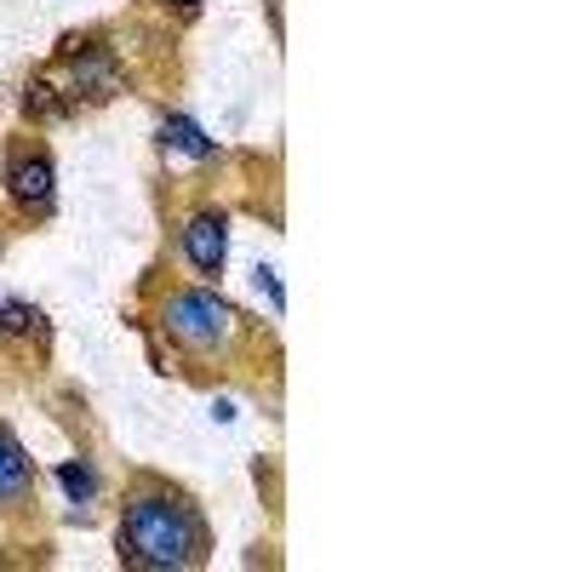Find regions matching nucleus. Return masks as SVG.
Instances as JSON below:
<instances>
[{
	"label": "nucleus",
	"mask_w": 572,
	"mask_h": 572,
	"mask_svg": "<svg viewBox=\"0 0 572 572\" xmlns=\"http://www.w3.org/2000/svg\"><path fill=\"white\" fill-rule=\"evenodd\" d=\"M161 326L178 344H189V349H217V344L235 333V310L217 293H178V298L166 303Z\"/></svg>",
	"instance_id": "f03ea898"
},
{
	"label": "nucleus",
	"mask_w": 572,
	"mask_h": 572,
	"mask_svg": "<svg viewBox=\"0 0 572 572\" xmlns=\"http://www.w3.org/2000/svg\"><path fill=\"white\" fill-rule=\"evenodd\" d=\"M29 458H24V447L12 442L7 430H0V498H24L29 493Z\"/></svg>",
	"instance_id": "0eeeda50"
},
{
	"label": "nucleus",
	"mask_w": 572,
	"mask_h": 572,
	"mask_svg": "<svg viewBox=\"0 0 572 572\" xmlns=\"http://www.w3.org/2000/svg\"><path fill=\"white\" fill-rule=\"evenodd\" d=\"M58 481H63V493H70L75 503H92L98 498V470L92 464H58Z\"/></svg>",
	"instance_id": "6e6552de"
},
{
	"label": "nucleus",
	"mask_w": 572,
	"mask_h": 572,
	"mask_svg": "<svg viewBox=\"0 0 572 572\" xmlns=\"http://www.w3.org/2000/svg\"><path fill=\"white\" fill-rule=\"evenodd\" d=\"M258 286L270 293V303H275V310H286V293H281V281H275V270H270V263L258 270Z\"/></svg>",
	"instance_id": "9b49d317"
},
{
	"label": "nucleus",
	"mask_w": 572,
	"mask_h": 572,
	"mask_svg": "<svg viewBox=\"0 0 572 572\" xmlns=\"http://www.w3.org/2000/svg\"><path fill=\"white\" fill-rule=\"evenodd\" d=\"M0 333H40V315L29 303H7V310H0Z\"/></svg>",
	"instance_id": "1a4fd4ad"
},
{
	"label": "nucleus",
	"mask_w": 572,
	"mask_h": 572,
	"mask_svg": "<svg viewBox=\"0 0 572 572\" xmlns=\"http://www.w3.org/2000/svg\"><path fill=\"white\" fill-rule=\"evenodd\" d=\"M184 258L201 275L224 270V258H229V224H224V212H195L189 217V224H184Z\"/></svg>",
	"instance_id": "7ed1b4c3"
},
{
	"label": "nucleus",
	"mask_w": 572,
	"mask_h": 572,
	"mask_svg": "<svg viewBox=\"0 0 572 572\" xmlns=\"http://www.w3.org/2000/svg\"><path fill=\"white\" fill-rule=\"evenodd\" d=\"M178 7H184V12H189V7H195V0H178Z\"/></svg>",
	"instance_id": "f8f14e48"
},
{
	"label": "nucleus",
	"mask_w": 572,
	"mask_h": 572,
	"mask_svg": "<svg viewBox=\"0 0 572 572\" xmlns=\"http://www.w3.org/2000/svg\"><path fill=\"white\" fill-rule=\"evenodd\" d=\"M7 189H12L17 207H52V161L47 156H12Z\"/></svg>",
	"instance_id": "39448f33"
},
{
	"label": "nucleus",
	"mask_w": 572,
	"mask_h": 572,
	"mask_svg": "<svg viewBox=\"0 0 572 572\" xmlns=\"http://www.w3.org/2000/svg\"><path fill=\"white\" fill-rule=\"evenodd\" d=\"M24 109H29V115H58V98H52V86L47 80H29V92H24Z\"/></svg>",
	"instance_id": "9d476101"
},
{
	"label": "nucleus",
	"mask_w": 572,
	"mask_h": 572,
	"mask_svg": "<svg viewBox=\"0 0 572 572\" xmlns=\"http://www.w3.org/2000/svg\"><path fill=\"white\" fill-rule=\"evenodd\" d=\"M161 138H166V149H178V156H189V161H212V138L189 115H166Z\"/></svg>",
	"instance_id": "423d86ee"
},
{
	"label": "nucleus",
	"mask_w": 572,
	"mask_h": 572,
	"mask_svg": "<svg viewBox=\"0 0 572 572\" xmlns=\"http://www.w3.org/2000/svg\"><path fill=\"white\" fill-rule=\"evenodd\" d=\"M201 544H207V526L184 498L144 493V498H132L126 515H121V561L126 567L172 572V567L201 561Z\"/></svg>",
	"instance_id": "f257e3e1"
},
{
	"label": "nucleus",
	"mask_w": 572,
	"mask_h": 572,
	"mask_svg": "<svg viewBox=\"0 0 572 572\" xmlns=\"http://www.w3.org/2000/svg\"><path fill=\"white\" fill-rule=\"evenodd\" d=\"M70 75H75V98H115L121 92V70H115V52L109 47H75L70 52Z\"/></svg>",
	"instance_id": "20e7f679"
}]
</instances>
